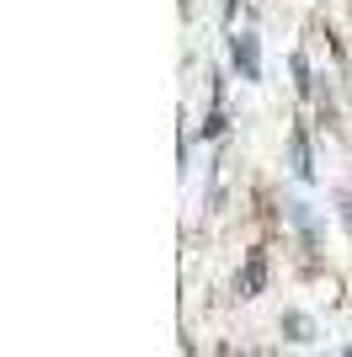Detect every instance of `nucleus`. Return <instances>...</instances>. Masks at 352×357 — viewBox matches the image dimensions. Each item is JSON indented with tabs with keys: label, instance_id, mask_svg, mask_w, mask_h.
Returning <instances> with one entry per match:
<instances>
[{
	"label": "nucleus",
	"instance_id": "obj_1",
	"mask_svg": "<svg viewBox=\"0 0 352 357\" xmlns=\"http://www.w3.org/2000/svg\"><path fill=\"white\" fill-rule=\"evenodd\" d=\"M267 288V251L256 245V251L246 256V267L235 272V298H256Z\"/></svg>",
	"mask_w": 352,
	"mask_h": 357
},
{
	"label": "nucleus",
	"instance_id": "obj_2",
	"mask_svg": "<svg viewBox=\"0 0 352 357\" xmlns=\"http://www.w3.org/2000/svg\"><path fill=\"white\" fill-rule=\"evenodd\" d=\"M230 54H235V70L246 75V80H262V48H256V38H251V32H235Z\"/></svg>",
	"mask_w": 352,
	"mask_h": 357
},
{
	"label": "nucleus",
	"instance_id": "obj_3",
	"mask_svg": "<svg viewBox=\"0 0 352 357\" xmlns=\"http://www.w3.org/2000/svg\"><path fill=\"white\" fill-rule=\"evenodd\" d=\"M288 155H293V176H299V181L315 176V165H309V139H305V128H293V134H288Z\"/></svg>",
	"mask_w": 352,
	"mask_h": 357
},
{
	"label": "nucleus",
	"instance_id": "obj_4",
	"mask_svg": "<svg viewBox=\"0 0 352 357\" xmlns=\"http://www.w3.org/2000/svg\"><path fill=\"white\" fill-rule=\"evenodd\" d=\"M342 219H347V229H352V192L342 197Z\"/></svg>",
	"mask_w": 352,
	"mask_h": 357
}]
</instances>
